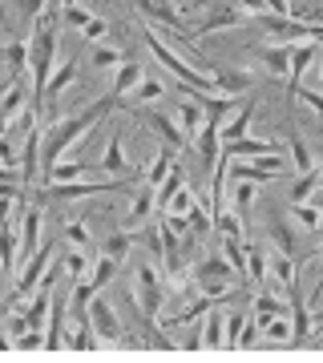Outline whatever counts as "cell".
<instances>
[{"label": "cell", "instance_id": "cell-1", "mask_svg": "<svg viewBox=\"0 0 323 363\" xmlns=\"http://www.w3.org/2000/svg\"><path fill=\"white\" fill-rule=\"evenodd\" d=\"M114 109H117V97L105 93L97 105L81 109V113H73V117H61V121H53L49 130H40V186L49 182V169L57 166V157H61L73 142H81V133L89 130V125H97V121H105Z\"/></svg>", "mask_w": 323, "mask_h": 363}, {"label": "cell", "instance_id": "cell-2", "mask_svg": "<svg viewBox=\"0 0 323 363\" xmlns=\"http://www.w3.org/2000/svg\"><path fill=\"white\" fill-rule=\"evenodd\" d=\"M53 61H57V16H37L33 45H28V65H33V113L45 109V85H49Z\"/></svg>", "mask_w": 323, "mask_h": 363}, {"label": "cell", "instance_id": "cell-3", "mask_svg": "<svg viewBox=\"0 0 323 363\" xmlns=\"http://www.w3.org/2000/svg\"><path fill=\"white\" fill-rule=\"evenodd\" d=\"M146 49L154 52L158 65L166 69V73L178 81V85H186V89H194V93H214V85H210V73H202L198 65H186L178 52H174L166 40L158 37V28H146Z\"/></svg>", "mask_w": 323, "mask_h": 363}, {"label": "cell", "instance_id": "cell-4", "mask_svg": "<svg viewBox=\"0 0 323 363\" xmlns=\"http://www.w3.org/2000/svg\"><path fill=\"white\" fill-rule=\"evenodd\" d=\"M190 279H194V286H198V295L214 298V303H226V298L234 295V271L222 255H207L202 262H194Z\"/></svg>", "mask_w": 323, "mask_h": 363}, {"label": "cell", "instance_id": "cell-5", "mask_svg": "<svg viewBox=\"0 0 323 363\" xmlns=\"http://www.w3.org/2000/svg\"><path fill=\"white\" fill-rule=\"evenodd\" d=\"M117 186H129V178H109V182H45L37 186V202H77L85 194H114Z\"/></svg>", "mask_w": 323, "mask_h": 363}, {"label": "cell", "instance_id": "cell-6", "mask_svg": "<svg viewBox=\"0 0 323 363\" xmlns=\"http://www.w3.org/2000/svg\"><path fill=\"white\" fill-rule=\"evenodd\" d=\"M258 25L267 28L275 40H287V45H299V40H315L319 45L323 28L319 25H307V21H295V16H271V13H258L255 16Z\"/></svg>", "mask_w": 323, "mask_h": 363}, {"label": "cell", "instance_id": "cell-7", "mask_svg": "<svg viewBox=\"0 0 323 363\" xmlns=\"http://www.w3.org/2000/svg\"><path fill=\"white\" fill-rule=\"evenodd\" d=\"M162 303H166V279L150 262H142L138 267V311L154 319V315H162Z\"/></svg>", "mask_w": 323, "mask_h": 363}, {"label": "cell", "instance_id": "cell-8", "mask_svg": "<svg viewBox=\"0 0 323 363\" xmlns=\"http://www.w3.org/2000/svg\"><path fill=\"white\" fill-rule=\"evenodd\" d=\"M49 262H53V247H40V250H33V255L25 259V271L16 274V286H13V295L4 298V303L13 307V303H21V298H28V295H33V291H37V283H40V274H45V267H49Z\"/></svg>", "mask_w": 323, "mask_h": 363}, {"label": "cell", "instance_id": "cell-9", "mask_svg": "<svg viewBox=\"0 0 323 363\" xmlns=\"http://www.w3.org/2000/svg\"><path fill=\"white\" fill-rule=\"evenodd\" d=\"M133 9L142 16H150L154 25L162 28H174V33H182V40H190V33H186V25H182V16H178V4L174 0H133Z\"/></svg>", "mask_w": 323, "mask_h": 363}, {"label": "cell", "instance_id": "cell-10", "mask_svg": "<svg viewBox=\"0 0 323 363\" xmlns=\"http://www.w3.org/2000/svg\"><path fill=\"white\" fill-rule=\"evenodd\" d=\"M85 319H89V327L97 331V339H109L114 343L117 335H121V323H117V311L109 307V298L93 295L89 307H85Z\"/></svg>", "mask_w": 323, "mask_h": 363}, {"label": "cell", "instance_id": "cell-11", "mask_svg": "<svg viewBox=\"0 0 323 363\" xmlns=\"http://www.w3.org/2000/svg\"><path fill=\"white\" fill-rule=\"evenodd\" d=\"M315 61V40H299L291 45V57H287V97L299 89V81L307 73V65Z\"/></svg>", "mask_w": 323, "mask_h": 363}, {"label": "cell", "instance_id": "cell-12", "mask_svg": "<svg viewBox=\"0 0 323 363\" xmlns=\"http://www.w3.org/2000/svg\"><path fill=\"white\" fill-rule=\"evenodd\" d=\"M146 121H150V130H154L158 138L166 142V150H174V154H178V150H186V145H190V138H186V133L178 130V121H174V117L158 113V109H146Z\"/></svg>", "mask_w": 323, "mask_h": 363}, {"label": "cell", "instance_id": "cell-13", "mask_svg": "<svg viewBox=\"0 0 323 363\" xmlns=\"http://www.w3.org/2000/svg\"><path fill=\"white\" fill-rule=\"evenodd\" d=\"M263 154H279L271 142L263 138H234V142H219V157L226 162H239V157H263Z\"/></svg>", "mask_w": 323, "mask_h": 363}, {"label": "cell", "instance_id": "cell-14", "mask_svg": "<svg viewBox=\"0 0 323 363\" xmlns=\"http://www.w3.org/2000/svg\"><path fill=\"white\" fill-rule=\"evenodd\" d=\"M267 274H271L275 286L287 295V291L299 283V262L291 259V255H283V250H275V255H267Z\"/></svg>", "mask_w": 323, "mask_h": 363}, {"label": "cell", "instance_id": "cell-15", "mask_svg": "<svg viewBox=\"0 0 323 363\" xmlns=\"http://www.w3.org/2000/svg\"><path fill=\"white\" fill-rule=\"evenodd\" d=\"M207 73H210V85H214V93H222V97H243V93L251 89V77H246V73H231V69L222 73L219 65H210Z\"/></svg>", "mask_w": 323, "mask_h": 363}, {"label": "cell", "instance_id": "cell-16", "mask_svg": "<svg viewBox=\"0 0 323 363\" xmlns=\"http://www.w3.org/2000/svg\"><path fill=\"white\" fill-rule=\"evenodd\" d=\"M222 319H226V315H222V303H214V307L198 319V323H202L198 327V331H202V351H222Z\"/></svg>", "mask_w": 323, "mask_h": 363}, {"label": "cell", "instance_id": "cell-17", "mask_svg": "<svg viewBox=\"0 0 323 363\" xmlns=\"http://www.w3.org/2000/svg\"><path fill=\"white\" fill-rule=\"evenodd\" d=\"M16 255H21V238L9 222H0V271L4 274H16V267H21Z\"/></svg>", "mask_w": 323, "mask_h": 363}, {"label": "cell", "instance_id": "cell-18", "mask_svg": "<svg viewBox=\"0 0 323 363\" xmlns=\"http://www.w3.org/2000/svg\"><path fill=\"white\" fill-rule=\"evenodd\" d=\"M28 109V89L21 85V81H13L9 89H4V97H0V121L9 125L13 117H21Z\"/></svg>", "mask_w": 323, "mask_h": 363}, {"label": "cell", "instance_id": "cell-19", "mask_svg": "<svg viewBox=\"0 0 323 363\" xmlns=\"http://www.w3.org/2000/svg\"><path fill=\"white\" fill-rule=\"evenodd\" d=\"M37 238H40V202L25 210V218H21V255H33L37 250Z\"/></svg>", "mask_w": 323, "mask_h": 363}, {"label": "cell", "instance_id": "cell-20", "mask_svg": "<svg viewBox=\"0 0 323 363\" xmlns=\"http://www.w3.org/2000/svg\"><path fill=\"white\" fill-rule=\"evenodd\" d=\"M251 117H255V97H246L239 109H234L231 125L226 130H219V142H234V138H246V130H251Z\"/></svg>", "mask_w": 323, "mask_h": 363}, {"label": "cell", "instance_id": "cell-21", "mask_svg": "<svg viewBox=\"0 0 323 363\" xmlns=\"http://www.w3.org/2000/svg\"><path fill=\"white\" fill-rule=\"evenodd\" d=\"M138 81H142V65H133V61H121V65H117L114 89H109V97H117V109H121V101H126V93L133 89Z\"/></svg>", "mask_w": 323, "mask_h": 363}, {"label": "cell", "instance_id": "cell-22", "mask_svg": "<svg viewBox=\"0 0 323 363\" xmlns=\"http://www.w3.org/2000/svg\"><path fill=\"white\" fill-rule=\"evenodd\" d=\"M239 21H243V13H239L234 4H219V9H214L202 25H198V33H194V37H207V33H214V28H234Z\"/></svg>", "mask_w": 323, "mask_h": 363}, {"label": "cell", "instance_id": "cell-23", "mask_svg": "<svg viewBox=\"0 0 323 363\" xmlns=\"http://www.w3.org/2000/svg\"><path fill=\"white\" fill-rule=\"evenodd\" d=\"M102 169L105 174H114V178H129L133 169H129V162H126V154H121V138H109V145H105V157H102Z\"/></svg>", "mask_w": 323, "mask_h": 363}, {"label": "cell", "instance_id": "cell-24", "mask_svg": "<svg viewBox=\"0 0 323 363\" xmlns=\"http://www.w3.org/2000/svg\"><path fill=\"white\" fill-rule=\"evenodd\" d=\"M194 145H198V157H202L207 166H214V162H219V121H202Z\"/></svg>", "mask_w": 323, "mask_h": 363}, {"label": "cell", "instance_id": "cell-25", "mask_svg": "<svg viewBox=\"0 0 323 363\" xmlns=\"http://www.w3.org/2000/svg\"><path fill=\"white\" fill-rule=\"evenodd\" d=\"M202 121H207V113H202V105L198 101H182L178 105V130L186 133L190 142H194V133L202 130Z\"/></svg>", "mask_w": 323, "mask_h": 363}, {"label": "cell", "instance_id": "cell-26", "mask_svg": "<svg viewBox=\"0 0 323 363\" xmlns=\"http://www.w3.org/2000/svg\"><path fill=\"white\" fill-rule=\"evenodd\" d=\"M182 222H186V234H194V238H202V234H210V226H214V214H210L207 206H198V202H190V210L182 214Z\"/></svg>", "mask_w": 323, "mask_h": 363}, {"label": "cell", "instance_id": "cell-27", "mask_svg": "<svg viewBox=\"0 0 323 363\" xmlns=\"http://www.w3.org/2000/svg\"><path fill=\"white\" fill-rule=\"evenodd\" d=\"M271 238H275V250H283V255H291V259L299 255L295 230H291V226H287V218H279V214L271 218Z\"/></svg>", "mask_w": 323, "mask_h": 363}, {"label": "cell", "instance_id": "cell-28", "mask_svg": "<svg viewBox=\"0 0 323 363\" xmlns=\"http://www.w3.org/2000/svg\"><path fill=\"white\" fill-rule=\"evenodd\" d=\"M226 242H222V259L231 262V271L239 274V279H246V247L243 238H231V234H222Z\"/></svg>", "mask_w": 323, "mask_h": 363}, {"label": "cell", "instance_id": "cell-29", "mask_svg": "<svg viewBox=\"0 0 323 363\" xmlns=\"http://www.w3.org/2000/svg\"><path fill=\"white\" fill-rule=\"evenodd\" d=\"M73 81H77V61H69V65L53 69V73H49V85H45V101H49V97H57L61 89H69Z\"/></svg>", "mask_w": 323, "mask_h": 363}, {"label": "cell", "instance_id": "cell-30", "mask_svg": "<svg viewBox=\"0 0 323 363\" xmlns=\"http://www.w3.org/2000/svg\"><path fill=\"white\" fill-rule=\"evenodd\" d=\"M117 274V259H109V255H102V259L93 262L89 271H85V279H89L93 291H102V286H109V279Z\"/></svg>", "mask_w": 323, "mask_h": 363}, {"label": "cell", "instance_id": "cell-31", "mask_svg": "<svg viewBox=\"0 0 323 363\" xmlns=\"http://www.w3.org/2000/svg\"><path fill=\"white\" fill-rule=\"evenodd\" d=\"M246 247V279L251 283H267V250H258V247H251V242H243Z\"/></svg>", "mask_w": 323, "mask_h": 363}, {"label": "cell", "instance_id": "cell-32", "mask_svg": "<svg viewBox=\"0 0 323 363\" xmlns=\"http://www.w3.org/2000/svg\"><path fill=\"white\" fill-rule=\"evenodd\" d=\"M319 182H323V178H319V166L303 169V174H299V182L291 186V202H307V198L319 190Z\"/></svg>", "mask_w": 323, "mask_h": 363}, {"label": "cell", "instance_id": "cell-33", "mask_svg": "<svg viewBox=\"0 0 323 363\" xmlns=\"http://www.w3.org/2000/svg\"><path fill=\"white\" fill-rule=\"evenodd\" d=\"M158 97H166V85L162 81H138L133 89H129V105H150V101H158Z\"/></svg>", "mask_w": 323, "mask_h": 363}, {"label": "cell", "instance_id": "cell-34", "mask_svg": "<svg viewBox=\"0 0 323 363\" xmlns=\"http://www.w3.org/2000/svg\"><path fill=\"white\" fill-rule=\"evenodd\" d=\"M287 57H291V45H271V49H258V61L271 69V73H279V77H287Z\"/></svg>", "mask_w": 323, "mask_h": 363}, {"label": "cell", "instance_id": "cell-35", "mask_svg": "<svg viewBox=\"0 0 323 363\" xmlns=\"http://www.w3.org/2000/svg\"><path fill=\"white\" fill-rule=\"evenodd\" d=\"M150 210H154V186H146V190H138V198H133V206H129L126 226H142Z\"/></svg>", "mask_w": 323, "mask_h": 363}, {"label": "cell", "instance_id": "cell-36", "mask_svg": "<svg viewBox=\"0 0 323 363\" xmlns=\"http://www.w3.org/2000/svg\"><path fill=\"white\" fill-rule=\"evenodd\" d=\"M255 315H263V319H271V315H291V303H287V298H275L271 291H258Z\"/></svg>", "mask_w": 323, "mask_h": 363}, {"label": "cell", "instance_id": "cell-37", "mask_svg": "<svg viewBox=\"0 0 323 363\" xmlns=\"http://www.w3.org/2000/svg\"><path fill=\"white\" fill-rule=\"evenodd\" d=\"M291 218H295L303 230H319L323 214H319V206H311V202H291Z\"/></svg>", "mask_w": 323, "mask_h": 363}, {"label": "cell", "instance_id": "cell-38", "mask_svg": "<svg viewBox=\"0 0 323 363\" xmlns=\"http://www.w3.org/2000/svg\"><path fill=\"white\" fill-rule=\"evenodd\" d=\"M0 61L13 69V73H21L28 65V40H13L9 49H0Z\"/></svg>", "mask_w": 323, "mask_h": 363}, {"label": "cell", "instance_id": "cell-39", "mask_svg": "<svg viewBox=\"0 0 323 363\" xmlns=\"http://www.w3.org/2000/svg\"><path fill=\"white\" fill-rule=\"evenodd\" d=\"M65 347H73V351H97V331L89 327V319H85V323H77V335L65 339Z\"/></svg>", "mask_w": 323, "mask_h": 363}, {"label": "cell", "instance_id": "cell-40", "mask_svg": "<svg viewBox=\"0 0 323 363\" xmlns=\"http://www.w3.org/2000/svg\"><path fill=\"white\" fill-rule=\"evenodd\" d=\"M121 61H126V57H121L117 45H97V49H93V65L97 69H117Z\"/></svg>", "mask_w": 323, "mask_h": 363}, {"label": "cell", "instance_id": "cell-41", "mask_svg": "<svg viewBox=\"0 0 323 363\" xmlns=\"http://www.w3.org/2000/svg\"><path fill=\"white\" fill-rule=\"evenodd\" d=\"M13 351H45V335H40V327H28V331L13 335Z\"/></svg>", "mask_w": 323, "mask_h": 363}, {"label": "cell", "instance_id": "cell-42", "mask_svg": "<svg viewBox=\"0 0 323 363\" xmlns=\"http://www.w3.org/2000/svg\"><path fill=\"white\" fill-rule=\"evenodd\" d=\"M255 186H251V182H239V190H234V214H239V218H246V214H251V206H255Z\"/></svg>", "mask_w": 323, "mask_h": 363}, {"label": "cell", "instance_id": "cell-43", "mask_svg": "<svg viewBox=\"0 0 323 363\" xmlns=\"http://www.w3.org/2000/svg\"><path fill=\"white\" fill-rule=\"evenodd\" d=\"M291 166L299 169V174H303V169H311L315 166V157H311V150H307V142H303V138H291Z\"/></svg>", "mask_w": 323, "mask_h": 363}, {"label": "cell", "instance_id": "cell-44", "mask_svg": "<svg viewBox=\"0 0 323 363\" xmlns=\"http://www.w3.org/2000/svg\"><path fill=\"white\" fill-rule=\"evenodd\" d=\"M170 166H174V150H166L162 157H154V166H150V174H146V186H154L158 190V182L170 174Z\"/></svg>", "mask_w": 323, "mask_h": 363}, {"label": "cell", "instance_id": "cell-45", "mask_svg": "<svg viewBox=\"0 0 323 363\" xmlns=\"http://www.w3.org/2000/svg\"><path fill=\"white\" fill-rule=\"evenodd\" d=\"M129 242H133V238H129L126 230L109 234V238H105V255H109V259H126V255H129Z\"/></svg>", "mask_w": 323, "mask_h": 363}, {"label": "cell", "instance_id": "cell-46", "mask_svg": "<svg viewBox=\"0 0 323 363\" xmlns=\"http://www.w3.org/2000/svg\"><path fill=\"white\" fill-rule=\"evenodd\" d=\"M61 267L73 274V279H81V274L89 271V255H85V250H69V255L61 259Z\"/></svg>", "mask_w": 323, "mask_h": 363}, {"label": "cell", "instance_id": "cell-47", "mask_svg": "<svg viewBox=\"0 0 323 363\" xmlns=\"http://www.w3.org/2000/svg\"><path fill=\"white\" fill-rule=\"evenodd\" d=\"M214 226H219L222 234H231V238H243V222H239V214H231V210H219V214H214Z\"/></svg>", "mask_w": 323, "mask_h": 363}, {"label": "cell", "instance_id": "cell-48", "mask_svg": "<svg viewBox=\"0 0 323 363\" xmlns=\"http://www.w3.org/2000/svg\"><path fill=\"white\" fill-rule=\"evenodd\" d=\"M190 190H186V186H178V190H174V194H170V202H166V210H162V214H186V210H190Z\"/></svg>", "mask_w": 323, "mask_h": 363}, {"label": "cell", "instance_id": "cell-49", "mask_svg": "<svg viewBox=\"0 0 323 363\" xmlns=\"http://www.w3.org/2000/svg\"><path fill=\"white\" fill-rule=\"evenodd\" d=\"M65 238H69V242H73V247H77V250H89V247H93L89 230H85L81 222H69V226H65Z\"/></svg>", "mask_w": 323, "mask_h": 363}, {"label": "cell", "instance_id": "cell-50", "mask_svg": "<svg viewBox=\"0 0 323 363\" xmlns=\"http://www.w3.org/2000/svg\"><path fill=\"white\" fill-rule=\"evenodd\" d=\"M81 174H85V166H77V162H69V166H61V162H57V166L49 169V182H77Z\"/></svg>", "mask_w": 323, "mask_h": 363}, {"label": "cell", "instance_id": "cell-51", "mask_svg": "<svg viewBox=\"0 0 323 363\" xmlns=\"http://www.w3.org/2000/svg\"><path fill=\"white\" fill-rule=\"evenodd\" d=\"M89 9H81V4H65V25H73V28H85L89 25Z\"/></svg>", "mask_w": 323, "mask_h": 363}, {"label": "cell", "instance_id": "cell-52", "mask_svg": "<svg viewBox=\"0 0 323 363\" xmlns=\"http://www.w3.org/2000/svg\"><path fill=\"white\" fill-rule=\"evenodd\" d=\"M258 343V319H243V327H239V347H255Z\"/></svg>", "mask_w": 323, "mask_h": 363}, {"label": "cell", "instance_id": "cell-53", "mask_svg": "<svg viewBox=\"0 0 323 363\" xmlns=\"http://www.w3.org/2000/svg\"><path fill=\"white\" fill-rule=\"evenodd\" d=\"M291 97H299V101L307 105L311 113H323V97H319V89H303V85H299L295 93H291Z\"/></svg>", "mask_w": 323, "mask_h": 363}, {"label": "cell", "instance_id": "cell-54", "mask_svg": "<svg viewBox=\"0 0 323 363\" xmlns=\"http://www.w3.org/2000/svg\"><path fill=\"white\" fill-rule=\"evenodd\" d=\"M105 33H109V25H105L102 16H89V25L81 28V37H85V40H102Z\"/></svg>", "mask_w": 323, "mask_h": 363}, {"label": "cell", "instance_id": "cell-55", "mask_svg": "<svg viewBox=\"0 0 323 363\" xmlns=\"http://www.w3.org/2000/svg\"><path fill=\"white\" fill-rule=\"evenodd\" d=\"M16 4H21V13H25L28 21H37V16L45 13V0H16Z\"/></svg>", "mask_w": 323, "mask_h": 363}, {"label": "cell", "instance_id": "cell-56", "mask_svg": "<svg viewBox=\"0 0 323 363\" xmlns=\"http://www.w3.org/2000/svg\"><path fill=\"white\" fill-rule=\"evenodd\" d=\"M0 166H16V150L9 138H0Z\"/></svg>", "mask_w": 323, "mask_h": 363}, {"label": "cell", "instance_id": "cell-57", "mask_svg": "<svg viewBox=\"0 0 323 363\" xmlns=\"http://www.w3.org/2000/svg\"><path fill=\"white\" fill-rule=\"evenodd\" d=\"M234 4H239V13H251V16L263 13V0H234Z\"/></svg>", "mask_w": 323, "mask_h": 363}, {"label": "cell", "instance_id": "cell-58", "mask_svg": "<svg viewBox=\"0 0 323 363\" xmlns=\"http://www.w3.org/2000/svg\"><path fill=\"white\" fill-rule=\"evenodd\" d=\"M182 347H186V351H194V355H198V351H202V331H190V335H186V343H182Z\"/></svg>", "mask_w": 323, "mask_h": 363}, {"label": "cell", "instance_id": "cell-59", "mask_svg": "<svg viewBox=\"0 0 323 363\" xmlns=\"http://www.w3.org/2000/svg\"><path fill=\"white\" fill-rule=\"evenodd\" d=\"M13 206H16V198H4V194H0V222H9V214H13Z\"/></svg>", "mask_w": 323, "mask_h": 363}, {"label": "cell", "instance_id": "cell-60", "mask_svg": "<svg viewBox=\"0 0 323 363\" xmlns=\"http://www.w3.org/2000/svg\"><path fill=\"white\" fill-rule=\"evenodd\" d=\"M0 351H13V339H4V335H0Z\"/></svg>", "mask_w": 323, "mask_h": 363}, {"label": "cell", "instance_id": "cell-61", "mask_svg": "<svg viewBox=\"0 0 323 363\" xmlns=\"http://www.w3.org/2000/svg\"><path fill=\"white\" fill-rule=\"evenodd\" d=\"M0 16H4V0H0Z\"/></svg>", "mask_w": 323, "mask_h": 363}, {"label": "cell", "instance_id": "cell-62", "mask_svg": "<svg viewBox=\"0 0 323 363\" xmlns=\"http://www.w3.org/2000/svg\"><path fill=\"white\" fill-rule=\"evenodd\" d=\"M65 4H77V0H65Z\"/></svg>", "mask_w": 323, "mask_h": 363}, {"label": "cell", "instance_id": "cell-63", "mask_svg": "<svg viewBox=\"0 0 323 363\" xmlns=\"http://www.w3.org/2000/svg\"><path fill=\"white\" fill-rule=\"evenodd\" d=\"M174 4H182V0H174Z\"/></svg>", "mask_w": 323, "mask_h": 363}]
</instances>
